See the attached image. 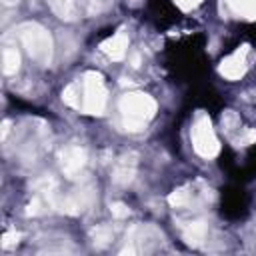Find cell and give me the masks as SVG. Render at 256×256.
Listing matches in <instances>:
<instances>
[{"label":"cell","mask_w":256,"mask_h":256,"mask_svg":"<svg viewBox=\"0 0 256 256\" xmlns=\"http://www.w3.org/2000/svg\"><path fill=\"white\" fill-rule=\"evenodd\" d=\"M82 86H84V98H82V112L84 114H94V116H100L104 114L106 110V86H104V76L100 72H86L84 74V80H82Z\"/></svg>","instance_id":"3"},{"label":"cell","mask_w":256,"mask_h":256,"mask_svg":"<svg viewBox=\"0 0 256 256\" xmlns=\"http://www.w3.org/2000/svg\"><path fill=\"white\" fill-rule=\"evenodd\" d=\"M228 6L240 16L256 18V0H228Z\"/></svg>","instance_id":"13"},{"label":"cell","mask_w":256,"mask_h":256,"mask_svg":"<svg viewBox=\"0 0 256 256\" xmlns=\"http://www.w3.org/2000/svg\"><path fill=\"white\" fill-rule=\"evenodd\" d=\"M132 66H134V68L140 66V54H132Z\"/></svg>","instance_id":"24"},{"label":"cell","mask_w":256,"mask_h":256,"mask_svg":"<svg viewBox=\"0 0 256 256\" xmlns=\"http://www.w3.org/2000/svg\"><path fill=\"white\" fill-rule=\"evenodd\" d=\"M62 100L64 104L72 106V108H82V102H80V90L76 84H68L64 90H62Z\"/></svg>","instance_id":"15"},{"label":"cell","mask_w":256,"mask_h":256,"mask_svg":"<svg viewBox=\"0 0 256 256\" xmlns=\"http://www.w3.org/2000/svg\"><path fill=\"white\" fill-rule=\"evenodd\" d=\"M100 50L112 60H122L128 52V34L122 32V30L116 32L114 36H110L108 40H104L100 44Z\"/></svg>","instance_id":"9"},{"label":"cell","mask_w":256,"mask_h":256,"mask_svg":"<svg viewBox=\"0 0 256 256\" xmlns=\"http://www.w3.org/2000/svg\"><path fill=\"white\" fill-rule=\"evenodd\" d=\"M188 200H190V192H188V188H176V190L170 192V196H168V202H170V206H174V208L186 206Z\"/></svg>","instance_id":"16"},{"label":"cell","mask_w":256,"mask_h":256,"mask_svg":"<svg viewBox=\"0 0 256 256\" xmlns=\"http://www.w3.org/2000/svg\"><path fill=\"white\" fill-rule=\"evenodd\" d=\"M110 212H112L114 218H126L130 214V208L124 202H112L110 204Z\"/></svg>","instance_id":"17"},{"label":"cell","mask_w":256,"mask_h":256,"mask_svg":"<svg viewBox=\"0 0 256 256\" xmlns=\"http://www.w3.org/2000/svg\"><path fill=\"white\" fill-rule=\"evenodd\" d=\"M42 212H44V202L40 198H32V202L26 208V216H36V214H42Z\"/></svg>","instance_id":"18"},{"label":"cell","mask_w":256,"mask_h":256,"mask_svg":"<svg viewBox=\"0 0 256 256\" xmlns=\"http://www.w3.org/2000/svg\"><path fill=\"white\" fill-rule=\"evenodd\" d=\"M242 146H248V144H254L256 142V130H246V134L242 136Z\"/></svg>","instance_id":"22"},{"label":"cell","mask_w":256,"mask_h":256,"mask_svg":"<svg viewBox=\"0 0 256 256\" xmlns=\"http://www.w3.org/2000/svg\"><path fill=\"white\" fill-rule=\"evenodd\" d=\"M48 6L52 8V12L66 22H72L76 18V4L74 0H48Z\"/></svg>","instance_id":"11"},{"label":"cell","mask_w":256,"mask_h":256,"mask_svg":"<svg viewBox=\"0 0 256 256\" xmlns=\"http://www.w3.org/2000/svg\"><path fill=\"white\" fill-rule=\"evenodd\" d=\"M182 236L186 240V244L190 246H200L206 238V224L202 220H194V222H188L184 228H182Z\"/></svg>","instance_id":"10"},{"label":"cell","mask_w":256,"mask_h":256,"mask_svg":"<svg viewBox=\"0 0 256 256\" xmlns=\"http://www.w3.org/2000/svg\"><path fill=\"white\" fill-rule=\"evenodd\" d=\"M20 68V52L16 48H4L2 52V72L12 76Z\"/></svg>","instance_id":"12"},{"label":"cell","mask_w":256,"mask_h":256,"mask_svg":"<svg viewBox=\"0 0 256 256\" xmlns=\"http://www.w3.org/2000/svg\"><path fill=\"white\" fill-rule=\"evenodd\" d=\"M18 240H20L18 232H6L2 238V248H12L14 244H18Z\"/></svg>","instance_id":"19"},{"label":"cell","mask_w":256,"mask_h":256,"mask_svg":"<svg viewBox=\"0 0 256 256\" xmlns=\"http://www.w3.org/2000/svg\"><path fill=\"white\" fill-rule=\"evenodd\" d=\"M190 138H192V146H194L196 154L202 158H214L220 152V142H218L212 122L206 114H198V118L192 124V130H190Z\"/></svg>","instance_id":"4"},{"label":"cell","mask_w":256,"mask_h":256,"mask_svg":"<svg viewBox=\"0 0 256 256\" xmlns=\"http://www.w3.org/2000/svg\"><path fill=\"white\" fill-rule=\"evenodd\" d=\"M156 100L144 92H128L120 98L118 110L126 132H140L156 114Z\"/></svg>","instance_id":"1"},{"label":"cell","mask_w":256,"mask_h":256,"mask_svg":"<svg viewBox=\"0 0 256 256\" xmlns=\"http://www.w3.org/2000/svg\"><path fill=\"white\" fill-rule=\"evenodd\" d=\"M92 202H94V190H92L90 186H86V188H80V190L72 192V194H70L68 198H64L58 206H60L62 212L76 216V214H82L86 208H90Z\"/></svg>","instance_id":"7"},{"label":"cell","mask_w":256,"mask_h":256,"mask_svg":"<svg viewBox=\"0 0 256 256\" xmlns=\"http://www.w3.org/2000/svg\"><path fill=\"white\" fill-rule=\"evenodd\" d=\"M236 122H238V118H236V114L234 112H226L224 116H222V124H224V128H232V126H236Z\"/></svg>","instance_id":"20"},{"label":"cell","mask_w":256,"mask_h":256,"mask_svg":"<svg viewBox=\"0 0 256 256\" xmlns=\"http://www.w3.org/2000/svg\"><path fill=\"white\" fill-rule=\"evenodd\" d=\"M20 0H2V4H6V6H14V4H18Z\"/></svg>","instance_id":"25"},{"label":"cell","mask_w":256,"mask_h":256,"mask_svg":"<svg viewBox=\"0 0 256 256\" xmlns=\"http://www.w3.org/2000/svg\"><path fill=\"white\" fill-rule=\"evenodd\" d=\"M246 54H248V46H240L234 54H230L228 58H224L218 66V72L228 78V80H238L246 74Z\"/></svg>","instance_id":"6"},{"label":"cell","mask_w":256,"mask_h":256,"mask_svg":"<svg viewBox=\"0 0 256 256\" xmlns=\"http://www.w3.org/2000/svg\"><path fill=\"white\" fill-rule=\"evenodd\" d=\"M88 162V154H86V148L78 146V144H68L64 146L60 152H58V164H60V170L66 178L74 180L78 178V174L84 170Z\"/></svg>","instance_id":"5"},{"label":"cell","mask_w":256,"mask_h":256,"mask_svg":"<svg viewBox=\"0 0 256 256\" xmlns=\"http://www.w3.org/2000/svg\"><path fill=\"white\" fill-rule=\"evenodd\" d=\"M112 236H114V232H112V228L106 226V224H100V226H96V228L92 230V242H94L96 248L108 246L110 240H112Z\"/></svg>","instance_id":"14"},{"label":"cell","mask_w":256,"mask_h":256,"mask_svg":"<svg viewBox=\"0 0 256 256\" xmlns=\"http://www.w3.org/2000/svg\"><path fill=\"white\" fill-rule=\"evenodd\" d=\"M136 168H138V156L134 152H128L120 160H116V166H114V172H112V180L116 184H120V186H126V184H130L134 180Z\"/></svg>","instance_id":"8"},{"label":"cell","mask_w":256,"mask_h":256,"mask_svg":"<svg viewBox=\"0 0 256 256\" xmlns=\"http://www.w3.org/2000/svg\"><path fill=\"white\" fill-rule=\"evenodd\" d=\"M8 130H10V120H4V124H2V138H6Z\"/></svg>","instance_id":"23"},{"label":"cell","mask_w":256,"mask_h":256,"mask_svg":"<svg viewBox=\"0 0 256 256\" xmlns=\"http://www.w3.org/2000/svg\"><path fill=\"white\" fill-rule=\"evenodd\" d=\"M18 38L32 60H36L42 66H48L52 62L54 44H52L50 32L44 26L36 22H24L18 26Z\"/></svg>","instance_id":"2"},{"label":"cell","mask_w":256,"mask_h":256,"mask_svg":"<svg viewBox=\"0 0 256 256\" xmlns=\"http://www.w3.org/2000/svg\"><path fill=\"white\" fill-rule=\"evenodd\" d=\"M182 10H192V8H196L198 4H200V0H174Z\"/></svg>","instance_id":"21"}]
</instances>
